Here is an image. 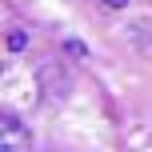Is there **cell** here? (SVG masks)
Listing matches in <instances>:
<instances>
[{
    "mask_svg": "<svg viewBox=\"0 0 152 152\" xmlns=\"http://www.w3.org/2000/svg\"><path fill=\"white\" fill-rule=\"evenodd\" d=\"M64 48H68V56H84V44H80V40H68Z\"/></svg>",
    "mask_w": 152,
    "mask_h": 152,
    "instance_id": "obj_3",
    "label": "cell"
},
{
    "mask_svg": "<svg viewBox=\"0 0 152 152\" xmlns=\"http://www.w3.org/2000/svg\"><path fill=\"white\" fill-rule=\"evenodd\" d=\"M24 44H28V40H24V36H20V32H12V36H8V48H12V52H20V48H24Z\"/></svg>",
    "mask_w": 152,
    "mask_h": 152,
    "instance_id": "obj_2",
    "label": "cell"
},
{
    "mask_svg": "<svg viewBox=\"0 0 152 152\" xmlns=\"http://www.w3.org/2000/svg\"><path fill=\"white\" fill-rule=\"evenodd\" d=\"M108 8H128V0H104Z\"/></svg>",
    "mask_w": 152,
    "mask_h": 152,
    "instance_id": "obj_4",
    "label": "cell"
},
{
    "mask_svg": "<svg viewBox=\"0 0 152 152\" xmlns=\"http://www.w3.org/2000/svg\"><path fill=\"white\" fill-rule=\"evenodd\" d=\"M0 152H32V132L12 112L0 116Z\"/></svg>",
    "mask_w": 152,
    "mask_h": 152,
    "instance_id": "obj_1",
    "label": "cell"
}]
</instances>
